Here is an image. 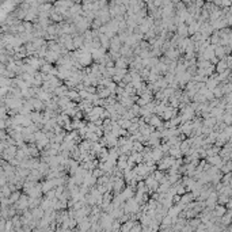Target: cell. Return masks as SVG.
I'll list each match as a JSON object with an SVG mask.
<instances>
[{"label": "cell", "mask_w": 232, "mask_h": 232, "mask_svg": "<svg viewBox=\"0 0 232 232\" xmlns=\"http://www.w3.org/2000/svg\"><path fill=\"white\" fill-rule=\"evenodd\" d=\"M121 46H122L121 41L118 39V37H117V35H115V37H113V38L110 39V48H109V52H119Z\"/></svg>", "instance_id": "obj_1"}, {"label": "cell", "mask_w": 232, "mask_h": 232, "mask_svg": "<svg viewBox=\"0 0 232 232\" xmlns=\"http://www.w3.org/2000/svg\"><path fill=\"white\" fill-rule=\"evenodd\" d=\"M133 225H134V221H133L132 219H130V220H128V221H126V223L121 224V228H119V232H129V231L133 228Z\"/></svg>", "instance_id": "obj_2"}]
</instances>
